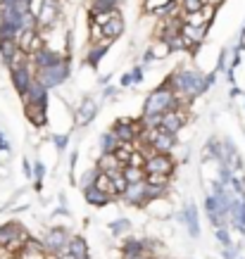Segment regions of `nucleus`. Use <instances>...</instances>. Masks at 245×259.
Listing matches in <instances>:
<instances>
[{"label": "nucleus", "mask_w": 245, "mask_h": 259, "mask_svg": "<svg viewBox=\"0 0 245 259\" xmlns=\"http://www.w3.org/2000/svg\"><path fill=\"white\" fill-rule=\"evenodd\" d=\"M167 81L172 83V88H174V93L179 100L190 102L193 98H198V95L205 93L207 88L217 81V76H214V74H207L205 76V74H200V71H195V69H179Z\"/></svg>", "instance_id": "f257e3e1"}, {"label": "nucleus", "mask_w": 245, "mask_h": 259, "mask_svg": "<svg viewBox=\"0 0 245 259\" xmlns=\"http://www.w3.org/2000/svg\"><path fill=\"white\" fill-rule=\"evenodd\" d=\"M181 105V100L176 98L174 88H172V83L165 79V83L162 86H157L155 91H150L148 93V98H145V102H143V117H162L165 112H172L176 110Z\"/></svg>", "instance_id": "f03ea898"}, {"label": "nucleus", "mask_w": 245, "mask_h": 259, "mask_svg": "<svg viewBox=\"0 0 245 259\" xmlns=\"http://www.w3.org/2000/svg\"><path fill=\"white\" fill-rule=\"evenodd\" d=\"M71 67H69V57H60L57 62H53L50 67H43V69H36V81H38L43 88L53 91V88H60L69 81Z\"/></svg>", "instance_id": "7ed1b4c3"}, {"label": "nucleus", "mask_w": 245, "mask_h": 259, "mask_svg": "<svg viewBox=\"0 0 245 259\" xmlns=\"http://www.w3.org/2000/svg\"><path fill=\"white\" fill-rule=\"evenodd\" d=\"M112 134L119 138V143H136L143 134L141 119H129V117L117 119L114 126H112Z\"/></svg>", "instance_id": "20e7f679"}, {"label": "nucleus", "mask_w": 245, "mask_h": 259, "mask_svg": "<svg viewBox=\"0 0 245 259\" xmlns=\"http://www.w3.org/2000/svg\"><path fill=\"white\" fill-rule=\"evenodd\" d=\"M143 169H145V174L174 176V171H176V157H174V155H169V152H157V155H152V157L145 159Z\"/></svg>", "instance_id": "39448f33"}, {"label": "nucleus", "mask_w": 245, "mask_h": 259, "mask_svg": "<svg viewBox=\"0 0 245 259\" xmlns=\"http://www.w3.org/2000/svg\"><path fill=\"white\" fill-rule=\"evenodd\" d=\"M67 245H69V236H67V231L60 226L50 228L46 233V238H43V250H46L48 254H55V257H60V254L67 252Z\"/></svg>", "instance_id": "423d86ee"}, {"label": "nucleus", "mask_w": 245, "mask_h": 259, "mask_svg": "<svg viewBox=\"0 0 245 259\" xmlns=\"http://www.w3.org/2000/svg\"><path fill=\"white\" fill-rule=\"evenodd\" d=\"M10 79H12V86L19 95H26L29 93V88L33 86V81H36V67L29 64V67H22V69L17 71H10Z\"/></svg>", "instance_id": "0eeeda50"}, {"label": "nucleus", "mask_w": 245, "mask_h": 259, "mask_svg": "<svg viewBox=\"0 0 245 259\" xmlns=\"http://www.w3.org/2000/svg\"><path fill=\"white\" fill-rule=\"evenodd\" d=\"M95 114H98V102L93 98H81L79 105L74 107V124L84 128V126H88L93 121Z\"/></svg>", "instance_id": "6e6552de"}, {"label": "nucleus", "mask_w": 245, "mask_h": 259, "mask_svg": "<svg viewBox=\"0 0 245 259\" xmlns=\"http://www.w3.org/2000/svg\"><path fill=\"white\" fill-rule=\"evenodd\" d=\"M121 202L131 204V207H145V204L150 202V197H148V183L143 181V183H129L127 193L119 197Z\"/></svg>", "instance_id": "1a4fd4ad"}, {"label": "nucleus", "mask_w": 245, "mask_h": 259, "mask_svg": "<svg viewBox=\"0 0 245 259\" xmlns=\"http://www.w3.org/2000/svg\"><path fill=\"white\" fill-rule=\"evenodd\" d=\"M207 29H210V26H190V24H181L179 33L183 36V40H186L188 50H195V48H198L200 43L205 40Z\"/></svg>", "instance_id": "9d476101"}, {"label": "nucleus", "mask_w": 245, "mask_h": 259, "mask_svg": "<svg viewBox=\"0 0 245 259\" xmlns=\"http://www.w3.org/2000/svg\"><path fill=\"white\" fill-rule=\"evenodd\" d=\"M17 238H29L26 228L19 226L17 221H10L5 226H0V250H5V247H8L12 240H17Z\"/></svg>", "instance_id": "9b49d317"}, {"label": "nucleus", "mask_w": 245, "mask_h": 259, "mask_svg": "<svg viewBox=\"0 0 245 259\" xmlns=\"http://www.w3.org/2000/svg\"><path fill=\"white\" fill-rule=\"evenodd\" d=\"M24 117L29 119L31 126H36V128L48 126V102H40V105H24Z\"/></svg>", "instance_id": "f8f14e48"}, {"label": "nucleus", "mask_w": 245, "mask_h": 259, "mask_svg": "<svg viewBox=\"0 0 245 259\" xmlns=\"http://www.w3.org/2000/svg\"><path fill=\"white\" fill-rule=\"evenodd\" d=\"M95 169L103 174H119L121 169H124V164L119 162V157L114 155V152H100L98 155V164H95Z\"/></svg>", "instance_id": "ddd939ff"}, {"label": "nucleus", "mask_w": 245, "mask_h": 259, "mask_svg": "<svg viewBox=\"0 0 245 259\" xmlns=\"http://www.w3.org/2000/svg\"><path fill=\"white\" fill-rule=\"evenodd\" d=\"M17 259H48V252L43 250V245H40L38 240L29 238L26 245H24V250L17 254Z\"/></svg>", "instance_id": "4468645a"}, {"label": "nucleus", "mask_w": 245, "mask_h": 259, "mask_svg": "<svg viewBox=\"0 0 245 259\" xmlns=\"http://www.w3.org/2000/svg\"><path fill=\"white\" fill-rule=\"evenodd\" d=\"M181 219L186 221V226H188V233L193 238L200 236V224H198V209H195V204H186L181 212Z\"/></svg>", "instance_id": "2eb2a0df"}, {"label": "nucleus", "mask_w": 245, "mask_h": 259, "mask_svg": "<svg viewBox=\"0 0 245 259\" xmlns=\"http://www.w3.org/2000/svg\"><path fill=\"white\" fill-rule=\"evenodd\" d=\"M145 207H148L155 217H159V219H167V217H172V212H174V207H172V202L167 200V195L157 197V200H150Z\"/></svg>", "instance_id": "dca6fc26"}, {"label": "nucleus", "mask_w": 245, "mask_h": 259, "mask_svg": "<svg viewBox=\"0 0 245 259\" xmlns=\"http://www.w3.org/2000/svg\"><path fill=\"white\" fill-rule=\"evenodd\" d=\"M103 31H105V38H110V40H117L124 33V17H121V12H117L110 22L105 24Z\"/></svg>", "instance_id": "f3484780"}, {"label": "nucleus", "mask_w": 245, "mask_h": 259, "mask_svg": "<svg viewBox=\"0 0 245 259\" xmlns=\"http://www.w3.org/2000/svg\"><path fill=\"white\" fill-rule=\"evenodd\" d=\"M84 197H86V202L93 204V207H105V204L112 202V197L107 195V193H103V190H98L95 186H88V188H84Z\"/></svg>", "instance_id": "a211bd4d"}, {"label": "nucleus", "mask_w": 245, "mask_h": 259, "mask_svg": "<svg viewBox=\"0 0 245 259\" xmlns=\"http://www.w3.org/2000/svg\"><path fill=\"white\" fill-rule=\"evenodd\" d=\"M119 145V138L112 131H105V134L98 136V155L100 152H114Z\"/></svg>", "instance_id": "6ab92c4d"}, {"label": "nucleus", "mask_w": 245, "mask_h": 259, "mask_svg": "<svg viewBox=\"0 0 245 259\" xmlns=\"http://www.w3.org/2000/svg\"><path fill=\"white\" fill-rule=\"evenodd\" d=\"M93 186H95L98 190H103V193H107V195H110L112 200H117V193H114V179H112L110 174L98 171V179H95Z\"/></svg>", "instance_id": "aec40b11"}, {"label": "nucleus", "mask_w": 245, "mask_h": 259, "mask_svg": "<svg viewBox=\"0 0 245 259\" xmlns=\"http://www.w3.org/2000/svg\"><path fill=\"white\" fill-rule=\"evenodd\" d=\"M152 55V60H165L167 55H172L174 50H172V46L167 43V40H162V38H155L152 40V46H150V50H148Z\"/></svg>", "instance_id": "412c9836"}, {"label": "nucleus", "mask_w": 245, "mask_h": 259, "mask_svg": "<svg viewBox=\"0 0 245 259\" xmlns=\"http://www.w3.org/2000/svg\"><path fill=\"white\" fill-rule=\"evenodd\" d=\"M121 174H124L127 183H143V181H145V176H148L143 166H131V164L124 166V169H121Z\"/></svg>", "instance_id": "4be33fe9"}, {"label": "nucleus", "mask_w": 245, "mask_h": 259, "mask_svg": "<svg viewBox=\"0 0 245 259\" xmlns=\"http://www.w3.org/2000/svg\"><path fill=\"white\" fill-rule=\"evenodd\" d=\"M67 252H71L74 257H79V259H88V247L84 243V238H69Z\"/></svg>", "instance_id": "5701e85b"}, {"label": "nucleus", "mask_w": 245, "mask_h": 259, "mask_svg": "<svg viewBox=\"0 0 245 259\" xmlns=\"http://www.w3.org/2000/svg\"><path fill=\"white\" fill-rule=\"evenodd\" d=\"M17 50H19L17 40H0V57H3V64H8Z\"/></svg>", "instance_id": "b1692460"}, {"label": "nucleus", "mask_w": 245, "mask_h": 259, "mask_svg": "<svg viewBox=\"0 0 245 259\" xmlns=\"http://www.w3.org/2000/svg\"><path fill=\"white\" fill-rule=\"evenodd\" d=\"M143 81V67H136L127 74V76H121V86H138Z\"/></svg>", "instance_id": "393cba45"}, {"label": "nucleus", "mask_w": 245, "mask_h": 259, "mask_svg": "<svg viewBox=\"0 0 245 259\" xmlns=\"http://www.w3.org/2000/svg\"><path fill=\"white\" fill-rule=\"evenodd\" d=\"M103 38H105L103 26L88 19V43H100V40H103Z\"/></svg>", "instance_id": "a878e982"}, {"label": "nucleus", "mask_w": 245, "mask_h": 259, "mask_svg": "<svg viewBox=\"0 0 245 259\" xmlns=\"http://www.w3.org/2000/svg\"><path fill=\"white\" fill-rule=\"evenodd\" d=\"M169 181H172V176H162V174H148V176H145V183L162 186V188H169Z\"/></svg>", "instance_id": "bb28decb"}, {"label": "nucleus", "mask_w": 245, "mask_h": 259, "mask_svg": "<svg viewBox=\"0 0 245 259\" xmlns=\"http://www.w3.org/2000/svg\"><path fill=\"white\" fill-rule=\"evenodd\" d=\"M129 231H131V221L129 219H119L112 224V233L114 236H121V233H129Z\"/></svg>", "instance_id": "cd10ccee"}, {"label": "nucleus", "mask_w": 245, "mask_h": 259, "mask_svg": "<svg viewBox=\"0 0 245 259\" xmlns=\"http://www.w3.org/2000/svg\"><path fill=\"white\" fill-rule=\"evenodd\" d=\"M53 143H55V148L62 152V150H67V143H69V136L67 134H55L53 136Z\"/></svg>", "instance_id": "c85d7f7f"}, {"label": "nucleus", "mask_w": 245, "mask_h": 259, "mask_svg": "<svg viewBox=\"0 0 245 259\" xmlns=\"http://www.w3.org/2000/svg\"><path fill=\"white\" fill-rule=\"evenodd\" d=\"M217 240L224 245V247H229L231 245V236H229V228H217Z\"/></svg>", "instance_id": "c756f323"}, {"label": "nucleus", "mask_w": 245, "mask_h": 259, "mask_svg": "<svg viewBox=\"0 0 245 259\" xmlns=\"http://www.w3.org/2000/svg\"><path fill=\"white\" fill-rule=\"evenodd\" d=\"M43 176H46V166H43V162H33V179H36L38 186H40V181H43Z\"/></svg>", "instance_id": "7c9ffc66"}, {"label": "nucleus", "mask_w": 245, "mask_h": 259, "mask_svg": "<svg viewBox=\"0 0 245 259\" xmlns=\"http://www.w3.org/2000/svg\"><path fill=\"white\" fill-rule=\"evenodd\" d=\"M222 3H224V0H210V5H212V8H219Z\"/></svg>", "instance_id": "2f4dec72"}, {"label": "nucleus", "mask_w": 245, "mask_h": 259, "mask_svg": "<svg viewBox=\"0 0 245 259\" xmlns=\"http://www.w3.org/2000/svg\"><path fill=\"white\" fill-rule=\"evenodd\" d=\"M105 3H112V5H119L121 0H105Z\"/></svg>", "instance_id": "473e14b6"}, {"label": "nucleus", "mask_w": 245, "mask_h": 259, "mask_svg": "<svg viewBox=\"0 0 245 259\" xmlns=\"http://www.w3.org/2000/svg\"><path fill=\"white\" fill-rule=\"evenodd\" d=\"M3 259H17V257H3Z\"/></svg>", "instance_id": "72a5a7b5"}]
</instances>
